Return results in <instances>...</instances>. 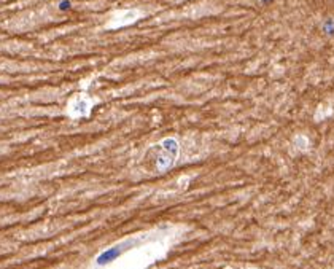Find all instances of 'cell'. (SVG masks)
Returning a JSON list of instances; mask_svg holds the SVG:
<instances>
[{
	"label": "cell",
	"instance_id": "obj_1",
	"mask_svg": "<svg viewBox=\"0 0 334 269\" xmlns=\"http://www.w3.org/2000/svg\"><path fill=\"white\" fill-rule=\"evenodd\" d=\"M180 156V142L177 137H164L158 144L151 145L145 153V158L151 161L156 172L164 174L172 169Z\"/></svg>",
	"mask_w": 334,
	"mask_h": 269
},
{
	"label": "cell",
	"instance_id": "obj_2",
	"mask_svg": "<svg viewBox=\"0 0 334 269\" xmlns=\"http://www.w3.org/2000/svg\"><path fill=\"white\" fill-rule=\"evenodd\" d=\"M140 239L139 237H131V239H126L123 240V242L119 244H115L113 247L103 250L102 253L96 258V265L99 266H107L110 265V263H113L115 260H118L119 256H123L126 252H129L131 249H134L135 245H139Z\"/></svg>",
	"mask_w": 334,
	"mask_h": 269
},
{
	"label": "cell",
	"instance_id": "obj_3",
	"mask_svg": "<svg viewBox=\"0 0 334 269\" xmlns=\"http://www.w3.org/2000/svg\"><path fill=\"white\" fill-rule=\"evenodd\" d=\"M91 105H93V102H91L84 94H77L75 97H72L70 102H68L67 113L72 118L86 117L91 110Z\"/></svg>",
	"mask_w": 334,
	"mask_h": 269
},
{
	"label": "cell",
	"instance_id": "obj_4",
	"mask_svg": "<svg viewBox=\"0 0 334 269\" xmlns=\"http://www.w3.org/2000/svg\"><path fill=\"white\" fill-rule=\"evenodd\" d=\"M140 18V11L139 10H123L113 15V18L110 21V24L107 27L108 29H118V27L129 26L132 22H135Z\"/></svg>",
	"mask_w": 334,
	"mask_h": 269
},
{
	"label": "cell",
	"instance_id": "obj_5",
	"mask_svg": "<svg viewBox=\"0 0 334 269\" xmlns=\"http://www.w3.org/2000/svg\"><path fill=\"white\" fill-rule=\"evenodd\" d=\"M295 147H296L298 151H307L310 148V142L307 139V135H304V134L296 135L295 137Z\"/></svg>",
	"mask_w": 334,
	"mask_h": 269
},
{
	"label": "cell",
	"instance_id": "obj_6",
	"mask_svg": "<svg viewBox=\"0 0 334 269\" xmlns=\"http://www.w3.org/2000/svg\"><path fill=\"white\" fill-rule=\"evenodd\" d=\"M333 113V107H326V105H320L318 110L315 113V121H321L323 118H326L328 115Z\"/></svg>",
	"mask_w": 334,
	"mask_h": 269
},
{
	"label": "cell",
	"instance_id": "obj_7",
	"mask_svg": "<svg viewBox=\"0 0 334 269\" xmlns=\"http://www.w3.org/2000/svg\"><path fill=\"white\" fill-rule=\"evenodd\" d=\"M224 269H231V268H224Z\"/></svg>",
	"mask_w": 334,
	"mask_h": 269
}]
</instances>
